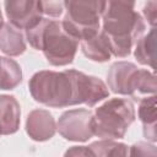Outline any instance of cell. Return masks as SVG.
Here are the masks:
<instances>
[{"instance_id":"obj_1","label":"cell","mask_w":157,"mask_h":157,"mask_svg":"<svg viewBox=\"0 0 157 157\" xmlns=\"http://www.w3.org/2000/svg\"><path fill=\"white\" fill-rule=\"evenodd\" d=\"M102 21L101 31L108 38L112 55L117 58L129 56L146 29L142 16L135 11L134 1H105Z\"/></svg>"},{"instance_id":"obj_2","label":"cell","mask_w":157,"mask_h":157,"mask_svg":"<svg viewBox=\"0 0 157 157\" xmlns=\"http://www.w3.org/2000/svg\"><path fill=\"white\" fill-rule=\"evenodd\" d=\"M31 47L42 50L47 61L54 66H65L74 61L78 40L70 36L61 21L43 17L34 27L26 31Z\"/></svg>"},{"instance_id":"obj_3","label":"cell","mask_w":157,"mask_h":157,"mask_svg":"<svg viewBox=\"0 0 157 157\" xmlns=\"http://www.w3.org/2000/svg\"><path fill=\"white\" fill-rule=\"evenodd\" d=\"M28 88L33 99L47 107L65 108L72 105L74 86L69 70L38 71L31 77Z\"/></svg>"},{"instance_id":"obj_4","label":"cell","mask_w":157,"mask_h":157,"mask_svg":"<svg viewBox=\"0 0 157 157\" xmlns=\"http://www.w3.org/2000/svg\"><path fill=\"white\" fill-rule=\"evenodd\" d=\"M135 121V107L128 98H110L96 108L92 118L93 135L103 140L123 139Z\"/></svg>"},{"instance_id":"obj_5","label":"cell","mask_w":157,"mask_h":157,"mask_svg":"<svg viewBox=\"0 0 157 157\" xmlns=\"http://www.w3.org/2000/svg\"><path fill=\"white\" fill-rule=\"evenodd\" d=\"M104 6L105 1H64V29L78 42L97 34L101 31L99 20Z\"/></svg>"},{"instance_id":"obj_6","label":"cell","mask_w":157,"mask_h":157,"mask_svg":"<svg viewBox=\"0 0 157 157\" xmlns=\"http://www.w3.org/2000/svg\"><path fill=\"white\" fill-rule=\"evenodd\" d=\"M92 118L93 113L88 109H70L60 115L56 129L65 140L85 142L93 136Z\"/></svg>"},{"instance_id":"obj_7","label":"cell","mask_w":157,"mask_h":157,"mask_svg":"<svg viewBox=\"0 0 157 157\" xmlns=\"http://www.w3.org/2000/svg\"><path fill=\"white\" fill-rule=\"evenodd\" d=\"M72 86H74V101L72 105L86 104L88 107L96 105L98 102L109 97L108 86L98 77L86 75L77 70H69Z\"/></svg>"},{"instance_id":"obj_8","label":"cell","mask_w":157,"mask_h":157,"mask_svg":"<svg viewBox=\"0 0 157 157\" xmlns=\"http://www.w3.org/2000/svg\"><path fill=\"white\" fill-rule=\"evenodd\" d=\"M5 12L10 23L21 29L34 27L43 18L42 1L36 0H7L5 1Z\"/></svg>"},{"instance_id":"obj_9","label":"cell","mask_w":157,"mask_h":157,"mask_svg":"<svg viewBox=\"0 0 157 157\" xmlns=\"http://www.w3.org/2000/svg\"><path fill=\"white\" fill-rule=\"evenodd\" d=\"M26 131L34 141H47L55 135L56 123L47 109H34L27 115Z\"/></svg>"},{"instance_id":"obj_10","label":"cell","mask_w":157,"mask_h":157,"mask_svg":"<svg viewBox=\"0 0 157 157\" xmlns=\"http://www.w3.org/2000/svg\"><path fill=\"white\" fill-rule=\"evenodd\" d=\"M137 66L129 61H117L112 64L107 74L108 87L112 92L124 96H131V86Z\"/></svg>"},{"instance_id":"obj_11","label":"cell","mask_w":157,"mask_h":157,"mask_svg":"<svg viewBox=\"0 0 157 157\" xmlns=\"http://www.w3.org/2000/svg\"><path fill=\"white\" fill-rule=\"evenodd\" d=\"M20 103L13 96H0V135L15 134L21 121Z\"/></svg>"},{"instance_id":"obj_12","label":"cell","mask_w":157,"mask_h":157,"mask_svg":"<svg viewBox=\"0 0 157 157\" xmlns=\"http://www.w3.org/2000/svg\"><path fill=\"white\" fill-rule=\"evenodd\" d=\"M81 50L86 58L97 63H105L112 56L108 38L102 31L87 39L81 40Z\"/></svg>"},{"instance_id":"obj_13","label":"cell","mask_w":157,"mask_h":157,"mask_svg":"<svg viewBox=\"0 0 157 157\" xmlns=\"http://www.w3.org/2000/svg\"><path fill=\"white\" fill-rule=\"evenodd\" d=\"M0 50L9 56H18L26 50V40L22 32L10 22L0 29Z\"/></svg>"},{"instance_id":"obj_14","label":"cell","mask_w":157,"mask_h":157,"mask_svg":"<svg viewBox=\"0 0 157 157\" xmlns=\"http://www.w3.org/2000/svg\"><path fill=\"white\" fill-rule=\"evenodd\" d=\"M139 119L144 126V136L148 141L156 142V94L139 101Z\"/></svg>"},{"instance_id":"obj_15","label":"cell","mask_w":157,"mask_h":157,"mask_svg":"<svg viewBox=\"0 0 157 157\" xmlns=\"http://www.w3.org/2000/svg\"><path fill=\"white\" fill-rule=\"evenodd\" d=\"M134 55L141 65H147L151 69H156V28L152 27L151 31L142 36L135 44Z\"/></svg>"},{"instance_id":"obj_16","label":"cell","mask_w":157,"mask_h":157,"mask_svg":"<svg viewBox=\"0 0 157 157\" xmlns=\"http://www.w3.org/2000/svg\"><path fill=\"white\" fill-rule=\"evenodd\" d=\"M156 76L153 72L146 69H137L131 86V97L135 101H140L144 97L156 94Z\"/></svg>"},{"instance_id":"obj_17","label":"cell","mask_w":157,"mask_h":157,"mask_svg":"<svg viewBox=\"0 0 157 157\" xmlns=\"http://www.w3.org/2000/svg\"><path fill=\"white\" fill-rule=\"evenodd\" d=\"M22 81V69L13 59L0 56V90H13Z\"/></svg>"},{"instance_id":"obj_18","label":"cell","mask_w":157,"mask_h":157,"mask_svg":"<svg viewBox=\"0 0 157 157\" xmlns=\"http://www.w3.org/2000/svg\"><path fill=\"white\" fill-rule=\"evenodd\" d=\"M88 147L94 157H130L128 145L114 140L94 141Z\"/></svg>"},{"instance_id":"obj_19","label":"cell","mask_w":157,"mask_h":157,"mask_svg":"<svg viewBox=\"0 0 157 157\" xmlns=\"http://www.w3.org/2000/svg\"><path fill=\"white\" fill-rule=\"evenodd\" d=\"M129 155L130 157H157V148L153 144L139 141L129 147Z\"/></svg>"},{"instance_id":"obj_20","label":"cell","mask_w":157,"mask_h":157,"mask_svg":"<svg viewBox=\"0 0 157 157\" xmlns=\"http://www.w3.org/2000/svg\"><path fill=\"white\" fill-rule=\"evenodd\" d=\"M42 10L43 15L49 16V18L59 17L65 10L64 1H42Z\"/></svg>"},{"instance_id":"obj_21","label":"cell","mask_w":157,"mask_h":157,"mask_svg":"<svg viewBox=\"0 0 157 157\" xmlns=\"http://www.w3.org/2000/svg\"><path fill=\"white\" fill-rule=\"evenodd\" d=\"M145 18L147 20V22L155 27L156 21H157V2L156 1H148L145 4L144 10H142Z\"/></svg>"},{"instance_id":"obj_22","label":"cell","mask_w":157,"mask_h":157,"mask_svg":"<svg viewBox=\"0 0 157 157\" xmlns=\"http://www.w3.org/2000/svg\"><path fill=\"white\" fill-rule=\"evenodd\" d=\"M64 157H94L88 146H72L66 150Z\"/></svg>"},{"instance_id":"obj_23","label":"cell","mask_w":157,"mask_h":157,"mask_svg":"<svg viewBox=\"0 0 157 157\" xmlns=\"http://www.w3.org/2000/svg\"><path fill=\"white\" fill-rule=\"evenodd\" d=\"M4 26V17H2V13H1V10H0V29L2 28Z\"/></svg>"}]
</instances>
